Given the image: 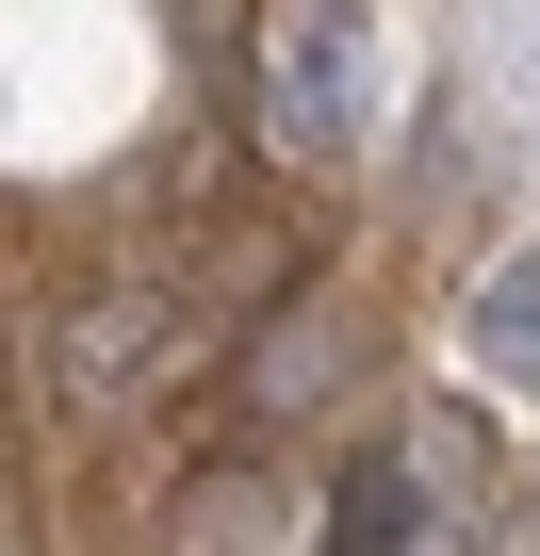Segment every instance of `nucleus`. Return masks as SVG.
<instances>
[{
  "instance_id": "1",
  "label": "nucleus",
  "mask_w": 540,
  "mask_h": 556,
  "mask_svg": "<svg viewBox=\"0 0 540 556\" xmlns=\"http://www.w3.org/2000/svg\"><path fill=\"white\" fill-rule=\"evenodd\" d=\"M475 344H491V361H507V377L540 393V262H507V278H491V312H475Z\"/></svg>"
}]
</instances>
